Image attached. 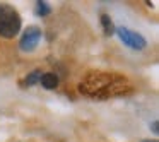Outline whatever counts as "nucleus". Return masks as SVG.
Wrapping results in <instances>:
<instances>
[{
    "mask_svg": "<svg viewBox=\"0 0 159 142\" xmlns=\"http://www.w3.org/2000/svg\"><path fill=\"white\" fill-rule=\"evenodd\" d=\"M19 31H21V17L17 11L7 4H0V36L11 39Z\"/></svg>",
    "mask_w": 159,
    "mask_h": 142,
    "instance_id": "f257e3e1",
    "label": "nucleus"
},
{
    "mask_svg": "<svg viewBox=\"0 0 159 142\" xmlns=\"http://www.w3.org/2000/svg\"><path fill=\"white\" fill-rule=\"evenodd\" d=\"M116 33H118L121 41L134 50H144L145 45H147V41H145L140 34H137V33L130 31V29H127V28H118Z\"/></svg>",
    "mask_w": 159,
    "mask_h": 142,
    "instance_id": "f03ea898",
    "label": "nucleus"
},
{
    "mask_svg": "<svg viewBox=\"0 0 159 142\" xmlns=\"http://www.w3.org/2000/svg\"><path fill=\"white\" fill-rule=\"evenodd\" d=\"M39 38H41V29L36 28V26H31V28L26 29L19 46H21L22 52H33V50L36 48V45H38Z\"/></svg>",
    "mask_w": 159,
    "mask_h": 142,
    "instance_id": "7ed1b4c3",
    "label": "nucleus"
},
{
    "mask_svg": "<svg viewBox=\"0 0 159 142\" xmlns=\"http://www.w3.org/2000/svg\"><path fill=\"white\" fill-rule=\"evenodd\" d=\"M39 82H41V86L45 87V89H55V87L58 86V77H57L55 74H52V72H46V74L41 76Z\"/></svg>",
    "mask_w": 159,
    "mask_h": 142,
    "instance_id": "20e7f679",
    "label": "nucleus"
},
{
    "mask_svg": "<svg viewBox=\"0 0 159 142\" xmlns=\"http://www.w3.org/2000/svg\"><path fill=\"white\" fill-rule=\"evenodd\" d=\"M101 22H103L104 33H106V34H113V33H115V28H113V22H111L110 16L103 14V16H101Z\"/></svg>",
    "mask_w": 159,
    "mask_h": 142,
    "instance_id": "39448f33",
    "label": "nucleus"
},
{
    "mask_svg": "<svg viewBox=\"0 0 159 142\" xmlns=\"http://www.w3.org/2000/svg\"><path fill=\"white\" fill-rule=\"evenodd\" d=\"M41 70H34V72H31L28 77H26V84L28 86H33V84H36V82H39V79H41Z\"/></svg>",
    "mask_w": 159,
    "mask_h": 142,
    "instance_id": "423d86ee",
    "label": "nucleus"
},
{
    "mask_svg": "<svg viewBox=\"0 0 159 142\" xmlns=\"http://www.w3.org/2000/svg\"><path fill=\"white\" fill-rule=\"evenodd\" d=\"M50 11H52V9L48 7V4H46V2H38V14L46 16V14H50Z\"/></svg>",
    "mask_w": 159,
    "mask_h": 142,
    "instance_id": "0eeeda50",
    "label": "nucleus"
},
{
    "mask_svg": "<svg viewBox=\"0 0 159 142\" xmlns=\"http://www.w3.org/2000/svg\"><path fill=\"white\" fill-rule=\"evenodd\" d=\"M152 130H154V134H157V121H154V123H152Z\"/></svg>",
    "mask_w": 159,
    "mask_h": 142,
    "instance_id": "6e6552de",
    "label": "nucleus"
},
{
    "mask_svg": "<svg viewBox=\"0 0 159 142\" xmlns=\"http://www.w3.org/2000/svg\"><path fill=\"white\" fill-rule=\"evenodd\" d=\"M144 142H149V140H144Z\"/></svg>",
    "mask_w": 159,
    "mask_h": 142,
    "instance_id": "1a4fd4ad",
    "label": "nucleus"
}]
</instances>
